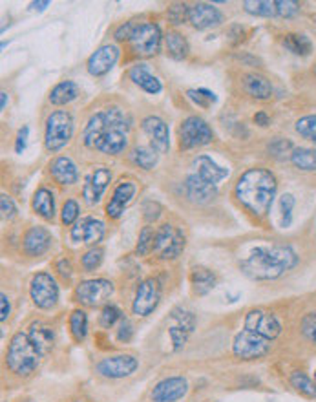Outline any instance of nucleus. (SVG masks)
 <instances>
[{"label": "nucleus", "mask_w": 316, "mask_h": 402, "mask_svg": "<svg viewBox=\"0 0 316 402\" xmlns=\"http://www.w3.org/2000/svg\"><path fill=\"white\" fill-rule=\"evenodd\" d=\"M130 115L119 106H110L94 113L86 123L82 141L88 149H95L108 156L122 154L128 146Z\"/></svg>", "instance_id": "nucleus-1"}, {"label": "nucleus", "mask_w": 316, "mask_h": 402, "mask_svg": "<svg viewBox=\"0 0 316 402\" xmlns=\"http://www.w3.org/2000/svg\"><path fill=\"white\" fill-rule=\"evenodd\" d=\"M79 97V88L73 81H63L50 92V103L55 106L70 104Z\"/></svg>", "instance_id": "nucleus-32"}, {"label": "nucleus", "mask_w": 316, "mask_h": 402, "mask_svg": "<svg viewBox=\"0 0 316 402\" xmlns=\"http://www.w3.org/2000/svg\"><path fill=\"white\" fill-rule=\"evenodd\" d=\"M269 351H271V340L263 339V337L248 329L239 331L234 337V342H232V353H234V357L241 358V360L263 358Z\"/></svg>", "instance_id": "nucleus-8"}, {"label": "nucleus", "mask_w": 316, "mask_h": 402, "mask_svg": "<svg viewBox=\"0 0 316 402\" xmlns=\"http://www.w3.org/2000/svg\"><path fill=\"white\" fill-rule=\"evenodd\" d=\"M214 132L208 127L207 121H203L198 115H190L185 121L181 123L179 128V145L181 149L190 150L198 149V146H205L208 143H213Z\"/></svg>", "instance_id": "nucleus-9"}, {"label": "nucleus", "mask_w": 316, "mask_h": 402, "mask_svg": "<svg viewBox=\"0 0 316 402\" xmlns=\"http://www.w3.org/2000/svg\"><path fill=\"white\" fill-rule=\"evenodd\" d=\"M315 382H316V371H315Z\"/></svg>", "instance_id": "nucleus-62"}, {"label": "nucleus", "mask_w": 316, "mask_h": 402, "mask_svg": "<svg viewBox=\"0 0 316 402\" xmlns=\"http://www.w3.org/2000/svg\"><path fill=\"white\" fill-rule=\"evenodd\" d=\"M50 174L59 185H73L79 180V170L77 165L66 156L53 159L50 165Z\"/></svg>", "instance_id": "nucleus-27"}, {"label": "nucleus", "mask_w": 316, "mask_h": 402, "mask_svg": "<svg viewBox=\"0 0 316 402\" xmlns=\"http://www.w3.org/2000/svg\"><path fill=\"white\" fill-rule=\"evenodd\" d=\"M284 46L294 55H309L312 51V42L309 41V37L302 35V33H287L284 37Z\"/></svg>", "instance_id": "nucleus-35"}, {"label": "nucleus", "mask_w": 316, "mask_h": 402, "mask_svg": "<svg viewBox=\"0 0 316 402\" xmlns=\"http://www.w3.org/2000/svg\"><path fill=\"white\" fill-rule=\"evenodd\" d=\"M119 61V48L115 44H104L101 46L99 50H95L94 54L88 57L86 68L88 73L94 77H103L110 70L115 66Z\"/></svg>", "instance_id": "nucleus-15"}, {"label": "nucleus", "mask_w": 316, "mask_h": 402, "mask_svg": "<svg viewBox=\"0 0 316 402\" xmlns=\"http://www.w3.org/2000/svg\"><path fill=\"white\" fill-rule=\"evenodd\" d=\"M245 92H247L253 99L258 101H267L271 99L272 95V84L271 81L260 73H247L244 79Z\"/></svg>", "instance_id": "nucleus-30"}, {"label": "nucleus", "mask_w": 316, "mask_h": 402, "mask_svg": "<svg viewBox=\"0 0 316 402\" xmlns=\"http://www.w3.org/2000/svg\"><path fill=\"white\" fill-rule=\"evenodd\" d=\"M291 386H293L300 395L308 398H316V382L303 371H293L291 375Z\"/></svg>", "instance_id": "nucleus-36"}, {"label": "nucleus", "mask_w": 316, "mask_h": 402, "mask_svg": "<svg viewBox=\"0 0 316 402\" xmlns=\"http://www.w3.org/2000/svg\"><path fill=\"white\" fill-rule=\"evenodd\" d=\"M190 8L187 4H172L168 8V18L172 24H183L189 18Z\"/></svg>", "instance_id": "nucleus-49"}, {"label": "nucleus", "mask_w": 316, "mask_h": 402, "mask_svg": "<svg viewBox=\"0 0 316 402\" xmlns=\"http://www.w3.org/2000/svg\"><path fill=\"white\" fill-rule=\"evenodd\" d=\"M187 391H189V384L183 377H168L154 386L150 397L154 402H177L185 397Z\"/></svg>", "instance_id": "nucleus-20"}, {"label": "nucleus", "mask_w": 316, "mask_h": 402, "mask_svg": "<svg viewBox=\"0 0 316 402\" xmlns=\"http://www.w3.org/2000/svg\"><path fill=\"white\" fill-rule=\"evenodd\" d=\"M139 360L134 355H115L106 357L97 364V373L104 379H125L136 373Z\"/></svg>", "instance_id": "nucleus-14"}, {"label": "nucleus", "mask_w": 316, "mask_h": 402, "mask_svg": "<svg viewBox=\"0 0 316 402\" xmlns=\"http://www.w3.org/2000/svg\"><path fill=\"white\" fill-rule=\"evenodd\" d=\"M276 9H278V15L280 17H294V15L300 11V4L294 2V0H276Z\"/></svg>", "instance_id": "nucleus-50"}, {"label": "nucleus", "mask_w": 316, "mask_h": 402, "mask_svg": "<svg viewBox=\"0 0 316 402\" xmlns=\"http://www.w3.org/2000/svg\"><path fill=\"white\" fill-rule=\"evenodd\" d=\"M122 320V313L121 309L115 308V306H104L103 313H101V318H99V324L101 327L104 329H110L113 325L118 324V322Z\"/></svg>", "instance_id": "nucleus-45"}, {"label": "nucleus", "mask_w": 316, "mask_h": 402, "mask_svg": "<svg viewBox=\"0 0 316 402\" xmlns=\"http://www.w3.org/2000/svg\"><path fill=\"white\" fill-rule=\"evenodd\" d=\"M192 168H194V174H198L201 180H205L210 185H217L220 181L225 180L229 176V168L217 165L213 158L208 156H198L192 163Z\"/></svg>", "instance_id": "nucleus-25"}, {"label": "nucleus", "mask_w": 316, "mask_h": 402, "mask_svg": "<svg viewBox=\"0 0 316 402\" xmlns=\"http://www.w3.org/2000/svg\"><path fill=\"white\" fill-rule=\"evenodd\" d=\"M187 97L194 104L201 106V108H208L210 104H214L217 101L216 94L207 88H198V90H189L187 92Z\"/></svg>", "instance_id": "nucleus-40"}, {"label": "nucleus", "mask_w": 316, "mask_h": 402, "mask_svg": "<svg viewBox=\"0 0 316 402\" xmlns=\"http://www.w3.org/2000/svg\"><path fill=\"white\" fill-rule=\"evenodd\" d=\"M136 27H137V24H134L130 20V23H125V24H121V26L115 30V33H113V37H115V41H130L132 39V35H134V32H136Z\"/></svg>", "instance_id": "nucleus-51"}, {"label": "nucleus", "mask_w": 316, "mask_h": 402, "mask_svg": "<svg viewBox=\"0 0 316 402\" xmlns=\"http://www.w3.org/2000/svg\"><path fill=\"white\" fill-rule=\"evenodd\" d=\"M154 238H156V231L152 227H145L139 234V241H137V254L139 256H146L148 253L154 251Z\"/></svg>", "instance_id": "nucleus-42"}, {"label": "nucleus", "mask_w": 316, "mask_h": 402, "mask_svg": "<svg viewBox=\"0 0 316 402\" xmlns=\"http://www.w3.org/2000/svg\"><path fill=\"white\" fill-rule=\"evenodd\" d=\"M267 150H269V154L274 156V158L282 159L285 158L287 154H293V143L289 139H284V137H276L272 139L269 145H267Z\"/></svg>", "instance_id": "nucleus-44"}, {"label": "nucleus", "mask_w": 316, "mask_h": 402, "mask_svg": "<svg viewBox=\"0 0 316 402\" xmlns=\"http://www.w3.org/2000/svg\"><path fill=\"white\" fill-rule=\"evenodd\" d=\"M172 320H176L177 324L172 325L168 329V334H170V340L174 344V351H179V349L185 348L187 340H189L190 333L194 329L196 317L187 309L177 308L172 313Z\"/></svg>", "instance_id": "nucleus-18"}, {"label": "nucleus", "mask_w": 316, "mask_h": 402, "mask_svg": "<svg viewBox=\"0 0 316 402\" xmlns=\"http://www.w3.org/2000/svg\"><path fill=\"white\" fill-rule=\"evenodd\" d=\"M41 351L30 339V334L18 331L9 342L8 353H6V364L13 375L30 377L41 364Z\"/></svg>", "instance_id": "nucleus-4"}, {"label": "nucleus", "mask_w": 316, "mask_h": 402, "mask_svg": "<svg viewBox=\"0 0 316 402\" xmlns=\"http://www.w3.org/2000/svg\"><path fill=\"white\" fill-rule=\"evenodd\" d=\"M27 334H30V339H32L33 344L37 346V349L41 351V355H46V353L53 348V342H55L53 327L46 324V322H42V320L33 322V324L30 325Z\"/></svg>", "instance_id": "nucleus-28"}, {"label": "nucleus", "mask_w": 316, "mask_h": 402, "mask_svg": "<svg viewBox=\"0 0 316 402\" xmlns=\"http://www.w3.org/2000/svg\"><path fill=\"white\" fill-rule=\"evenodd\" d=\"M77 402H81V401H77Z\"/></svg>", "instance_id": "nucleus-63"}, {"label": "nucleus", "mask_w": 316, "mask_h": 402, "mask_svg": "<svg viewBox=\"0 0 316 402\" xmlns=\"http://www.w3.org/2000/svg\"><path fill=\"white\" fill-rule=\"evenodd\" d=\"M30 296L39 309H51L59 302V285L50 272H37L30 284Z\"/></svg>", "instance_id": "nucleus-10"}, {"label": "nucleus", "mask_w": 316, "mask_h": 402, "mask_svg": "<svg viewBox=\"0 0 316 402\" xmlns=\"http://www.w3.org/2000/svg\"><path fill=\"white\" fill-rule=\"evenodd\" d=\"M73 136V118L66 110H57L46 119L44 146L50 152L64 149Z\"/></svg>", "instance_id": "nucleus-5"}, {"label": "nucleus", "mask_w": 316, "mask_h": 402, "mask_svg": "<svg viewBox=\"0 0 316 402\" xmlns=\"http://www.w3.org/2000/svg\"><path fill=\"white\" fill-rule=\"evenodd\" d=\"M276 189H278V183H276L274 174L271 170H267V168L256 167L248 168L247 172H244L238 177L234 194L239 203L244 205L248 213L262 218L271 211Z\"/></svg>", "instance_id": "nucleus-2"}, {"label": "nucleus", "mask_w": 316, "mask_h": 402, "mask_svg": "<svg viewBox=\"0 0 316 402\" xmlns=\"http://www.w3.org/2000/svg\"><path fill=\"white\" fill-rule=\"evenodd\" d=\"M254 123L260 125V127H269V125H271V118H269L265 112H258L256 115H254Z\"/></svg>", "instance_id": "nucleus-58"}, {"label": "nucleus", "mask_w": 316, "mask_h": 402, "mask_svg": "<svg viewBox=\"0 0 316 402\" xmlns=\"http://www.w3.org/2000/svg\"><path fill=\"white\" fill-rule=\"evenodd\" d=\"M163 41H165V48H167V54L170 55L172 59L176 61H183L187 59V55H189V42L187 39L181 33L177 32H168L167 35L163 37Z\"/></svg>", "instance_id": "nucleus-33"}, {"label": "nucleus", "mask_w": 316, "mask_h": 402, "mask_svg": "<svg viewBox=\"0 0 316 402\" xmlns=\"http://www.w3.org/2000/svg\"><path fill=\"white\" fill-rule=\"evenodd\" d=\"M291 163L303 172L316 170V150L294 149L291 154Z\"/></svg>", "instance_id": "nucleus-37"}, {"label": "nucleus", "mask_w": 316, "mask_h": 402, "mask_svg": "<svg viewBox=\"0 0 316 402\" xmlns=\"http://www.w3.org/2000/svg\"><path fill=\"white\" fill-rule=\"evenodd\" d=\"M141 128L145 132L150 139V145L156 152L159 154H165L168 149H170V132H168V125L163 121L158 115H148V118L143 119L141 123Z\"/></svg>", "instance_id": "nucleus-17"}, {"label": "nucleus", "mask_w": 316, "mask_h": 402, "mask_svg": "<svg viewBox=\"0 0 316 402\" xmlns=\"http://www.w3.org/2000/svg\"><path fill=\"white\" fill-rule=\"evenodd\" d=\"M128 77L134 81V84H137L141 90H145L146 94H159L163 90V84L159 81V77H156L154 73L150 72L148 64L137 63L134 64L128 72Z\"/></svg>", "instance_id": "nucleus-26"}, {"label": "nucleus", "mask_w": 316, "mask_h": 402, "mask_svg": "<svg viewBox=\"0 0 316 402\" xmlns=\"http://www.w3.org/2000/svg\"><path fill=\"white\" fill-rule=\"evenodd\" d=\"M0 211H2V218L4 220H11L17 214V207H15L13 199L9 198L8 194H2V198H0Z\"/></svg>", "instance_id": "nucleus-53"}, {"label": "nucleus", "mask_w": 316, "mask_h": 402, "mask_svg": "<svg viewBox=\"0 0 316 402\" xmlns=\"http://www.w3.org/2000/svg\"><path fill=\"white\" fill-rule=\"evenodd\" d=\"M70 331H72V337L75 342H82L88 334V317L86 313L81 309H75V311L70 315Z\"/></svg>", "instance_id": "nucleus-39"}, {"label": "nucleus", "mask_w": 316, "mask_h": 402, "mask_svg": "<svg viewBox=\"0 0 316 402\" xmlns=\"http://www.w3.org/2000/svg\"><path fill=\"white\" fill-rule=\"evenodd\" d=\"M159 214H161V207H159L158 203H146L145 205V220L148 223H152V222H156L159 218Z\"/></svg>", "instance_id": "nucleus-55"}, {"label": "nucleus", "mask_w": 316, "mask_h": 402, "mask_svg": "<svg viewBox=\"0 0 316 402\" xmlns=\"http://www.w3.org/2000/svg\"><path fill=\"white\" fill-rule=\"evenodd\" d=\"M103 258H104V251L101 247H94L90 249L88 253H84V256H82L81 260V265L82 269H84L86 272H91L95 271L97 267L103 263Z\"/></svg>", "instance_id": "nucleus-43"}, {"label": "nucleus", "mask_w": 316, "mask_h": 402, "mask_svg": "<svg viewBox=\"0 0 316 402\" xmlns=\"http://www.w3.org/2000/svg\"><path fill=\"white\" fill-rule=\"evenodd\" d=\"M48 6H50L48 0H44V2H32V4H30V9H33V11H42V9H46Z\"/></svg>", "instance_id": "nucleus-59"}, {"label": "nucleus", "mask_w": 316, "mask_h": 402, "mask_svg": "<svg viewBox=\"0 0 316 402\" xmlns=\"http://www.w3.org/2000/svg\"><path fill=\"white\" fill-rule=\"evenodd\" d=\"M27 134H30V130H27V127H24V128H20V130H18L17 143H15V152H17V154H23L24 150H26Z\"/></svg>", "instance_id": "nucleus-54"}, {"label": "nucleus", "mask_w": 316, "mask_h": 402, "mask_svg": "<svg viewBox=\"0 0 316 402\" xmlns=\"http://www.w3.org/2000/svg\"><path fill=\"white\" fill-rule=\"evenodd\" d=\"M296 132L305 139L316 143V115H305L296 121Z\"/></svg>", "instance_id": "nucleus-41"}, {"label": "nucleus", "mask_w": 316, "mask_h": 402, "mask_svg": "<svg viewBox=\"0 0 316 402\" xmlns=\"http://www.w3.org/2000/svg\"><path fill=\"white\" fill-rule=\"evenodd\" d=\"M104 223L97 218H82L81 222H77L72 227L70 238L75 244H86V245H97L104 238Z\"/></svg>", "instance_id": "nucleus-16"}, {"label": "nucleus", "mask_w": 316, "mask_h": 402, "mask_svg": "<svg viewBox=\"0 0 316 402\" xmlns=\"http://www.w3.org/2000/svg\"><path fill=\"white\" fill-rule=\"evenodd\" d=\"M132 337H134V325H132L130 320L122 318L118 329V340L122 344H128L132 340Z\"/></svg>", "instance_id": "nucleus-52"}, {"label": "nucleus", "mask_w": 316, "mask_h": 402, "mask_svg": "<svg viewBox=\"0 0 316 402\" xmlns=\"http://www.w3.org/2000/svg\"><path fill=\"white\" fill-rule=\"evenodd\" d=\"M245 329L253 331V333L260 334L267 340H274L276 337H280L282 324L272 313L263 311V309H253L245 317Z\"/></svg>", "instance_id": "nucleus-13"}, {"label": "nucleus", "mask_w": 316, "mask_h": 402, "mask_svg": "<svg viewBox=\"0 0 316 402\" xmlns=\"http://www.w3.org/2000/svg\"><path fill=\"white\" fill-rule=\"evenodd\" d=\"M161 300V285L156 278H146L137 285L136 296L132 302V311L136 317H148L156 311Z\"/></svg>", "instance_id": "nucleus-12"}, {"label": "nucleus", "mask_w": 316, "mask_h": 402, "mask_svg": "<svg viewBox=\"0 0 316 402\" xmlns=\"http://www.w3.org/2000/svg\"><path fill=\"white\" fill-rule=\"evenodd\" d=\"M185 244L187 241L183 231L170 225V223H165L156 231L154 251L152 253L158 254L161 260H174V258H177L183 253Z\"/></svg>", "instance_id": "nucleus-7"}, {"label": "nucleus", "mask_w": 316, "mask_h": 402, "mask_svg": "<svg viewBox=\"0 0 316 402\" xmlns=\"http://www.w3.org/2000/svg\"><path fill=\"white\" fill-rule=\"evenodd\" d=\"M113 284L104 278H94V280H84L75 287L73 299L86 308H99L108 302L113 296Z\"/></svg>", "instance_id": "nucleus-6"}, {"label": "nucleus", "mask_w": 316, "mask_h": 402, "mask_svg": "<svg viewBox=\"0 0 316 402\" xmlns=\"http://www.w3.org/2000/svg\"><path fill=\"white\" fill-rule=\"evenodd\" d=\"M32 207L37 214L44 220H53L55 218V198L53 192L48 189H39L33 194Z\"/></svg>", "instance_id": "nucleus-31"}, {"label": "nucleus", "mask_w": 316, "mask_h": 402, "mask_svg": "<svg viewBox=\"0 0 316 402\" xmlns=\"http://www.w3.org/2000/svg\"><path fill=\"white\" fill-rule=\"evenodd\" d=\"M79 213H81V208H79L77 201H75V199H68V201L63 205L61 220H63L64 225H73V223L77 222Z\"/></svg>", "instance_id": "nucleus-47"}, {"label": "nucleus", "mask_w": 316, "mask_h": 402, "mask_svg": "<svg viewBox=\"0 0 316 402\" xmlns=\"http://www.w3.org/2000/svg\"><path fill=\"white\" fill-rule=\"evenodd\" d=\"M57 271H59V275L63 276V278H72V263H70V260H66V258H63V260H59L57 262Z\"/></svg>", "instance_id": "nucleus-57"}, {"label": "nucleus", "mask_w": 316, "mask_h": 402, "mask_svg": "<svg viewBox=\"0 0 316 402\" xmlns=\"http://www.w3.org/2000/svg\"><path fill=\"white\" fill-rule=\"evenodd\" d=\"M161 30H159L158 24L145 23L137 24L136 32L130 39V44L134 54H137L139 57H152L161 48Z\"/></svg>", "instance_id": "nucleus-11"}, {"label": "nucleus", "mask_w": 316, "mask_h": 402, "mask_svg": "<svg viewBox=\"0 0 316 402\" xmlns=\"http://www.w3.org/2000/svg\"><path fill=\"white\" fill-rule=\"evenodd\" d=\"M130 159L134 165H137L143 170H152L159 161V152H156L152 146L150 149L148 146H136V149L132 150Z\"/></svg>", "instance_id": "nucleus-34"}, {"label": "nucleus", "mask_w": 316, "mask_h": 402, "mask_svg": "<svg viewBox=\"0 0 316 402\" xmlns=\"http://www.w3.org/2000/svg\"><path fill=\"white\" fill-rule=\"evenodd\" d=\"M112 181V172L106 167H97L90 176L86 177V183L82 187V198L88 205H97L103 198L104 190L108 189V183Z\"/></svg>", "instance_id": "nucleus-19"}, {"label": "nucleus", "mask_w": 316, "mask_h": 402, "mask_svg": "<svg viewBox=\"0 0 316 402\" xmlns=\"http://www.w3.org/2000/svg\"><path fill=\"white\" fill-rule=\"evenodd\" d=\"M185 192H187V196H189L190 201L203 205V203H208V201H213V199L216 198L217 189H216V185H210V183H207V181L201 180L198 174L192 172V174L187 176V180H185Z\"/></svg>", "instance_id": "nucleus-24"}, {"label": "nucleus", "mask_w": 316, "mask_h": 402, "mask_svg": "<svg viewBox=\"0 0 316 402\" xmlns=\"http://www.w3.org/2000/svg\"><path fill=\"white\" fill-rule=\"evenodd\" d=\"M190 284H192V291H194V294H198V296H205V294H208L214 287H216L217 278L210 269L198 265L192 269V272H190Z\"/></svg>", "instance_id": "nucleus-29"}, {"label": "nucleus", "mask_w": 316, "mask_h": 402, "mask_svg": "<svg viewBox=\"0 0 316 402\" xmlns=\"http://www.w3.org/2000/svg\"><path fill=\"white\" fill-rule=\"evenodd\" d=\"M315 75H316V64H315Z\"/></svg>", "instance_id": "nucleus-61"}, {"label": "nucleus", "mask_w": 316, "mask_h": 402, "mask_svg": "<svg viewBox=\"0 0 316 402\" xmlns=\"http://www.w3.org/2000/svg\"><path fill=\"white\" fill-rule=\"evenodd\" d=\"M137 185L134 181H121L115 190H113L112 199L106 205V216L110 220H119L125 214V208L132 203V199L136 196Z\"/></svg>", "instance_id": "nucleus-21"}, {"label": "nucleus", "mask_w": 316, "mask_h": 402, "mask_svg": "<svg viewBox=\"0 0 316 402\" xmlns=\"http://www.w3.org/2000/svg\"><path fill=\"white\" fill-rule=\"evenodd\" d=\"M298 263V256L291 247L272 245L256 247L253 253L239 263L244 275L253 280H276Z\"/></svg>", "instance_id": "nucleus-3"}, {"label": "nucleus", "mask_w": 316, "mask_h": 402, "mask_svg": "<svg viewBox=\"0 0 316 402\" xmlns=\"http://www.w3.org/2000/svg\"><path fill=\"white\" fill-rule=\"evenodd\" d=\"M302 333L309 342L316 344V313H309L302 318Z\"/></svg>", "instance_id": "nucleus-48"}, {"label": "nucleus", "mask_w": 316, "mask_h": 402, "mask_svg": "<svg viewBox=\"0 0 316 402\" xmlns=\"http://www.w3.org/2000/svg\"><path fill=\"white\" fill-rule=\"evenodd\" d=\"M296 199L293 194H284L280 198V213H282V227H289L293 222V208Z\"/></svg>", "instance_id": "nucleus-46"}, {"label": "nucleus", "mask_w": 316, "mask_h": 402, "mask_svg": "<svg viewBox=\"0 0 316 402\" xmlns=\"http://www.w3.org/2000/svg\"><path fill=\"white\" fill-rule=\"evenodd\" d=\"M9 315H11V303H9L8 294L2 293V296H0V320L6 322Z\"/></svg>", "instance_id": "nucleus-56"}, {"label": "nucleus", "mask_w": 316, "mask_h": 402, "mask_svg": "<svg viewBox=\"0 0 316 402\" xmlns=\"http://www.w3.org/2000/svg\"><path fill=\"white\" fill-rule=\"evenodd\" d=\"M53 244V238L44 227H30L23 238V249L27 256H41Z\"/></svg>", "instance_id": "nucleus-23"}, {"label": "nucleus", "mask_w": 316, "mask_h": 402, "mask_svg": "<svg viewBox=\"0 0 316 402\" xmlns=\"http://www.w3.org/2000/svg\"><path fill=\"white\" fill-rule=\"evenodd\" d=\"M189 20L196 30H208V27H216L223 23V13L216 6L198 2L190 8Z\"/></svg>", "instance_id": "nucleus-22"}, {"label": "nucleus", "mask_w": 316, "mask_h": 402, "mask_svg": "<svg viewBox=\"0 0 316 402\" xmlns=\"http://www.w3.org/2000/svg\"><path fill=\"white\" fill-rule=\"evenodd\" d=\"M244 8L247 13L258 15V17H274V15H278L276 2H272V0H245Z\"/></svg>", "instance_id": "nucleus-38"}, {"label": "nucleus", "mask_w": 316, "mask_h": 402, "mask_svg": "<svg viewBox=\"0 0 316 402\" xmlns=\"http://www.w3.org/2000/svg\"><path fill=\"white\" fill-rule=\"evenodd\" d=\"M0 108L2 110H6V104H8V94H6V92H2V94H0Z\"/></svg>", "instance_id": "nucleus-60"}]
</instances>
